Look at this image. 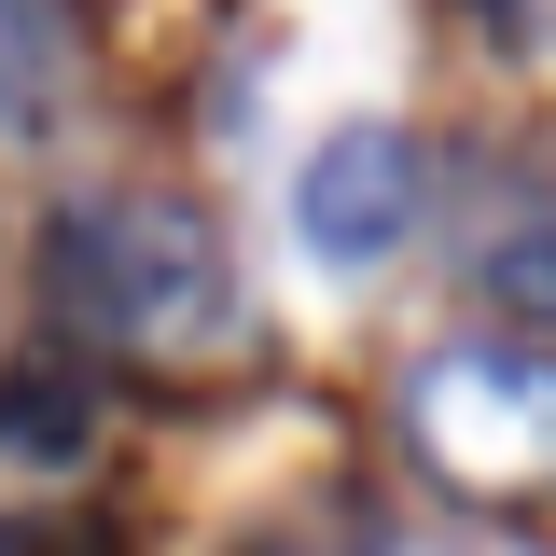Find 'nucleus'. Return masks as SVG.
<instances>
[{
	"label": "nucleus",
	"instance_id": "obj_1",
	"mask_svg": "<svg viewBox=\"0 0 556 556\" xmlns=\"http://www.w3.org/2000/svg\"><path fill=\"white\" fill-rule=\"evenodd\" d=\"M404 445L459 501H543L556 486V348L459 334L404 376Z\"/></svg>",
	"mask_w": 556,
	"mask_h": 556
},
{
	"label": "nucleus",
	"instance_id": "obj_2",
	"mask_svg": "<svg viewBox=\"0 0 556 556\" xmlns=\"http://www.w3.org/2000/svg\"><path fill=\"white\" fill-rule=\"evenodd\" d=\"M70 278L98 306V334H126L139 362H223L237 348V265H223V223L181 195H126L70 237Z\"/></svg>",
	"mask_w": 556,
	"mask_h": 556
},
{
	"label": "nucleus",
	"instance_id": "obj_3",
	"mask_svg": "<svg viewBox=\"0 0 556 556\" xmlns=\"http://www.w3.org/2000/svg\"><path fill=\"white\" fill-rule=\"evenodd\" d=\"M292 237L320 251V265H390L417 237V139L404 126H334L306 167H292Z\"/></svg>",
	"mask_w": 556,
	"mask_h": 556
},
{
	"label": "nucleus",
	"instance_id": "obj_4",
	"mask_svg": "<svg viewBox=\"0 0 556 556\" xmlns=\"http://www.w3.org/2000/svg\"><path fill=\"white\" fill-rule=\"evenodd\" d=\"M0 445H14V459H42V473L84 459V376H70L56 348H28V362L0 376Z\"/></svg>",
	"mask_w": 556,
	"mask_h": 556
},
{
	"label": "nucleus",
	"instance_id": "obj_5",
	"mask_svg": "<svg viewBox=\"0 0 556 556\" xmlns=\"http://www.w3.org/2000/svg\"><path fill=\"white\" fill-rule=\"evenodd\" d=\"M56 126V14L42 0H0V139Z\"/></svg>",
	"mask_w": 556,
	"mask_h": 556
},
{
	"label": "nucleus",
	"instance_id": "obj_6",
	"mask_svg": "<svg viewBox=\"0 0 556 556\" xmlns=\"http://www.w3.org/2000/svg\"><path fill=\"white\" fill-rule=\"evenodd\" d=\"M486 306H501L515 348H556V223H529V237L486 251Z\"/></svg>",
	"mask_w": 556,
	"mask_h": 556
},
{
	"label": "nucleus",
	"instance_id": "obj_7",
	"mask_svg": "<svg viewBox=\"0 0 556 556\" xmlns=\"http://www.w3.org/2000/svg\"><path fill=\"white\" fill-rule=\"evenodd\" d=\"M390 529H376V501H306V515H278V529H251L237 556H376Z\"/></svg>",
	"mask_w": 556,
	"mask_h": 556
}]
</instances>
